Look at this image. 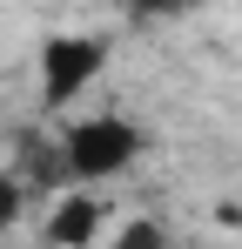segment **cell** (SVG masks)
I'll return each mask as SVG.
<instances>
[{
	"label": "cell",
	"instance_id": "6da1fadb",
	"mask_svg": "<svg viewBox=\"0 0 242 249\" xmlns=\"http://www.w3.org/2000/svg\"><path fill=\"white\" fill-rule=\"evenodd\" d=\"M61 155H68V182H108L141 155V128L115 122V115H94V122H74L61 135Z\"/></svg>",
	"mask_w": 242,
	"mask_h": 249
},
{
	"label": "cell",
	"instance_id": "7a4b0ae2",
	"mask_svg": "<svg viewBox=\"0 0 242 249\" xmlns=\"http://www.w3.org/2000/svg\"><path fill=\"white\" fill-rule=\"evenodd\" d=\"M101 61H108V47L94 41V34H47L40 41V101L47 108H68L74 94L94 88Z\"/></svg>",
	"mask_w": 242,
	"mask_h": 249
},
{
	"label": "cell",
	"instance_id": "3957f363",
	"mask_svg": "<svg viewBox=\"0 0 242 249\" xmlns=\"http://www.w3.org/2000/svg\"><path fill=\"white\" fill-rule=\"evenodd\" d=\"M94 229H101V202H94V196H61L40 236H47V243H74V249H81V243H94Z\"/></svg>",
	"mask_w": 242,
	"mask_h": 249
},
{
	"label": "cell",
	"instance_id": "277c9868",
	"mask_svg": "<svg viewBox=\"0 0 242 249\" xmlns=\"http://www.w3.org/2000/svg\"><path fill=\"white\" fill-rule=\"evenodd\" d=\"M20 202H27V182H20V175H0V229H14Z\"/></svg>",
	"mask_w": 242,
	"mask_h": 249
},
{
	"label": "cell",
	"instance_id": "5b68a950",
	"mask_svg": "<svg viewBox=\"0 0 242 249\" xmlns=\"http://www.w3.org/2000/svg\"><path fill=\"white\" fill-rule=\"evenodd\" d=\"M121 7H128L135 20H168V14H182L189 0H121Z\"/></svg>",
	"mask_w": 242,
	"mask_h": 249
},
{
	"label": "cell",
	"instance_id": "8992f818",
	"mask_svg": "<svg viewBox=\"0 0 242 249\" xmlns=\"http://www.w3.org/2000/svg\"><path fill=\"white\" fill-rule=\"evenodd\" d=\"M155 243H161L155 222H128V229H121V249H155Z\"/></svg>",
	"mask_w": 242,
	"mask_h": 249
}]
</instances>
